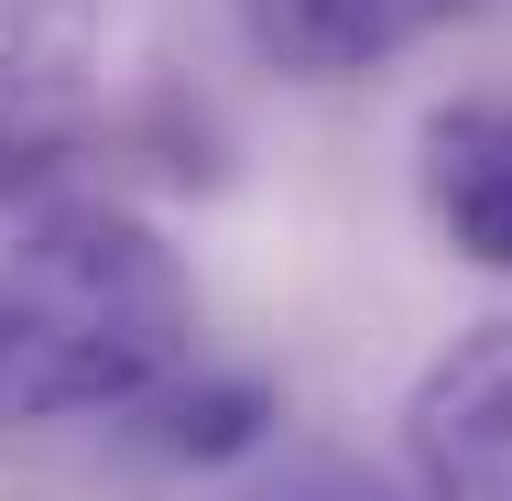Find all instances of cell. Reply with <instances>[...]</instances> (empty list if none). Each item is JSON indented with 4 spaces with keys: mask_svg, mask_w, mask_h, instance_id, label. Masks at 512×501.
Segmentation results:
<instances>
[{
    "mask_svg": "<svg viewBox=\"0 0 512 501\" xmlns=\"http://www.w3.org/2000/svg\"><path fill=\"white\" fill-rule=\"evenodd\" d=\"M131 414H153V436H164L175 458H240V447H262V425H273V382L186 360L164 393H153V403H131Z\"/></svg>",
    "mask_w": 512,
    "mask_h": 501,
    "instance_id": "cell-6",
    "label": "cell"
},
{
    "mask_svg": "<svg viewBox=\"0 0 512 501\" xmlns=\"http://www.w3.org/2000/svg\"><path fill=\"white\" fill-rule=\"evenodd\" d=\"M458 11H480V0H240V33L273 77L338 88V77H371V66L414 55Z\"/></svg>",
    "mask_w": 512,
    "mask_h": 501,
    "instance_id": "cell-5",
    "label": "cell"
},
{
    "mask_svg": "<svg viewBox=\"0 0 512 501\" xmlns=\"http://www.w3.org/2000/svg\"><path fill=\"white\" fill-rule=\"evenodd\" d=\"M99 88V0H0V207L55 186V164L99 131Z\"/></svg>",
    "mask_w": 512,
    "mask_h": 501,
    "instance_id": "cell-2",
    "label": "cell"
},
{
    "mask_svg": "<svg viewBox=\"0 0 512 501\" xmlns=\"http://www.w3.org/2000/svg\"><path fill=\"white\" fill-rule=\"evenodd\" d=\"M197 360V284L131 197L0 207V425L131 414Z\"/></svg>",
    "mask_w": 512,
    "mask_h": 501,
    "instance_id": "cell-1",
    "label": "cell"
},
{
    "mask_svg": "<svg viewBox=\"0 0 512 501\" xmlns=\"http://www.w3.org/2000/svg\"><path fill=\"white\" fill-rule=\"evenodd\" d=\"M414 186L425 218L458 262L512 273V99L502 88H469V99H436L414 131Z\"/></svg>",
    "mask_w": 512,
    "mask_h": 501,
    "instance_id": "cell-4",
    "label": "cell"
},
{
    "mask_svg": "<svg viewBox=\"0 0 512 501\" xmlns=\"http://www.w3.org/2000/svg\"><path fill=\"white\" fill-rule=\"evenodd\" d=\"M240 501H414L393 469H371V458H295V469H273L262 491Z\"/></svg>",
    "mask_w": 512,
    "mask_h": 501,
    "instance_id": "cell-7",
    "label": "cell"
},
{
    "mask_svg": "<svg viewBox=\"0 0 512 501\" xmlns=\"http://www.w3.org/2000/svg\"><path fill=\"white\" fill-rule=\"evenodd\" d=\"M414 501H512V316L458 327L404 393Z\"/></svg>",
    "mask_w": 512,
    "mask_h": 501,
    "instance_id": "cell-3",
    "label": "cell"
}]
</instances>
